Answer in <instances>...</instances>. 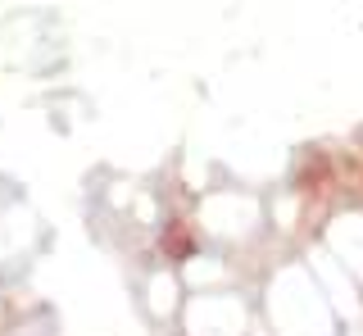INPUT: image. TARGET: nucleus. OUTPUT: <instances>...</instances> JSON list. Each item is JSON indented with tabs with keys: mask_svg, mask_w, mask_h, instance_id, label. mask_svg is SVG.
Masks as SVG:
<instances>
[]
</instances>
